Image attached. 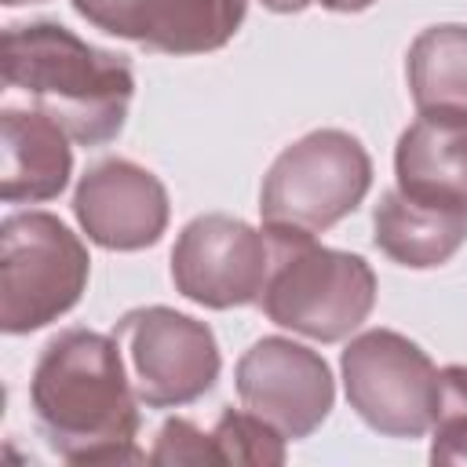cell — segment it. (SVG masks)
<instances>
[{
	"label": "cell",
	"mask_w": 467,
	"mask_h": 467,
	"mask_svg": "<svg viewBox=\"0 0 467 467\" xmlns=\"http://www.w3.org/2000/svg\"><path fill=\"white\" fill-rule=\"evenodd\" d=\"M29 401L51 452L66 463H135L139 394L117 336L58 332L36 358Z\"/></svg>",
	"instance_id": "6da1fadb"
},
{
	"label": "cell",
	"mask_w": 467,
	"mask_h": 467,
	"mask_svg": "<svg viewBox=\"0 0 467 467\" xmlns=\"http://www.w3.org/2000/svg\"><path fill=\"white\" fill-rule=\"evenodd\" d=\"M0 69L7 88L26 91L80 146L109 142L135 95L124 55L102 51L58 22L7 26Z\"/></svg>",
	"instance_id": "7a4b0ae2"
},
{
	"label": "cell",
	"mask_w": 467,
	"mask_h": 467,
	"mask_svg": "<svg viewBox=\"0 0 467 467\" xmlns=\"http://www.w3.org/2000/svg\"><path fill=\"white\" fill-rule=\"evenodd\" d=\"M270 270L263 285V314L299 336L336 343L347 339L376 303V274L354 252H336L314 234L266 226Z\"/></svg>",
	"instance_id": "3957f363"
},
{
	"label": "cell",
	"mask_w": 467,
	"mask_h": 467,
	"mask_svg": "<svg viewBox=\"0 0 467 467\" xmlns=\"http://www.w3.org/2000/svg\"><path fill=\"white\" fill-rule=\"evenodd\" d=\"M372 186L365 146L339 128H321L277 153L263 179V226L321 234L347 219Z\"/></svg>",
	"instance_id": "277c9868"
},
{
	"label": "cell",
	"mask_w": 467,
	"mask_h": 467,
	"mask_svg": "<svg viewBox=\"0 0 467 467\" xmlns=\"http://www.w3.org/2000/svg\"><path fill=\"white\" fill-rule=\"evenodd\" d=\"M88 248L47 212H18L0 226V328L36 332L77 306L88 285Z\"/></svg>",
	"instance_id": "5b68a950"
},
{
	"label": "cell",
	"mask_w": 467,
	"mask_h": 467,
	"mask_svg": "<svg viewBox=\"0 0 467 467\" xmlns=\"http://www.w3.org/2000/svg\"><path fill=\"white\" fill-rule=\"evenodd\" d=\"M343 387L350 409L387 438H420L431 431L441 372L401 332L372 328L343 350Z\"/></svg>",
	"instance_id": "8992f818"
},
{
	"label": "cell",
	"mask_w": 467,
	"mask_h": 467,
	"mask_svg": "<svg viewBox=\"0 0 467 467\" xmlns=\"http://www.w3.org/2000/svg\"><path fill=\"white\" fill-rule=\"evenodd\" d=\"M113 336L146 409L190 405L219 379V343L212 328L190 314L171 306H139L117 321Z\"/></svg>",
	"instance_id": "52a82bcc"
},
{
	"label": "cell",
	"mask_w": 467,
	"mask_h": 467,
	"mask_svg": "<svg viewBox=\"0 0 467 467\" xmlns=\"http://www.w3.org/2000/svg\"><path fill=\"white\" fill-rule=\"evenodd\" d=\"M270 270V241L234 215H197L182 226L171 248V281L175 288L208 306L230 310L255 303L263 296Z\"/></svg>",
	"instance_id": "ba28073f"
},
{
	"label": "cell",
	"mask_w": 467,
	"mask_h": 467,
	"mask_svg": "<svg viewBox=\"0 0 467 467\" xmlns=\"http://www.w3.org/2000/svg\"><path fill=\"white\" fill-rule=\"evenodd\" d=\"M234 379L241 405L292 441L314 434L336 398L325 358L285 336H266L252 343L237 361Z\"/></svg>",
	"instance_id": "9c48e42d"
},
{
	"label": "cell",
	"mask_w": 467,
	"mask_h": 467,
	"mask_svg": "<svg viewBox=\"0 0 467 467\" xmlns=\"http://www.w3.org/2000/svg\"><path fill=\"white\" fill-rule=\"evenodd\" d=\"M73 212L99 248L139 252L161 241L168 226V193L150 168L109 157L80 175Z\"/></svg>",
	"instance_id": "30bf717a"
},
{
	"label": "cell",
	"mask_w": 467,
	"mask_h": 467,
	"mask_svg": "<svg viewBox=\"0 0 467 467\" xmlns=\"http://www.w3.org/2000/svg\"><path fill=\"white\" fill-rule=\"evenodd\" d=\"M73 168L69 135L40 109H4L0 113V197L51 201L66 190Z\"/></svg>",
	"instance_id": "8fae6325"
},
{
	"label": "cell",
	"mask_w": 467,
	"mask_h": 467,
	"mask_svg": "<svg viewBox=\"0 0 467 467\" xmlns=\"http://www.w3.org/2000/svg\"><path fill=\"white\" fill-rule=\"evenodd\" d=\"M372 241L401 266L431 270L449 263L467 241V204L420 201L405 190H387L372 215Z\"/></svg>",
	"instance_id": "7c38bea8"
},
{
	"label": "cell",
	"mask_w": 467,
	"mask_h": 467,
	"mask_svg": "<svg viewBox=\"0 0 467 467\" xmlns=\"http://www.w3.org/2000/svg\"><path fill=\"white\" fill-rule=\"evenodd\" d=\"M394 171L409 197L467 204V113H420L398 139Z\"/></svg>",
	"instance_id": "4fadbf2b"
},
{
	"label": "cell",
	"mask_w": 467,
	"mask_h": 467,
	"mask_svg": "<svg viewBox=\"0 0 467 467\" xmlns=\"http://www.w3.org/2000/svg\"><path fill=\"white\" fill-rule=\"evenodd\" d=\"M248 0H139L128 40L164 55H204L230 44Z\"/></svg>",
	"instance_id": "5bb4252c"
},
{
	"label": "cell",
	"mask_w": 467,
	"mask_h": 467,
	"mask_svg": "<svg viewBox=\"0 0 467 467\" xmlns=\"http://www.w3.org/2000/svg\"><path fill=\"white\" fill-rule=\"evenodd\" d=\"M420 113H467V26L423 29L405 58Z\"/></svg>",
	"instance_id": "9a60e30c"
},
{
	"label": "cell",
	"mask_w": 467,
	"mask_h": 467,
	"mask_svg": "<svg viewBox=\"0 0 467 467\" xmlns=\"http://www.w3.org/2000/svg\"><path fill=\"white\" fill-rule=\"evenodd\" d=\"M219 463H255V467H277L285 463V434L270 427L255 412L226 409L212 431Z\"/></svg>",
	"instance_id": "2e32d148"
},
{
	"label": "cell",
	"mask_w": 467,
	"mask_h": 467,
	"mask_svg": "<svg viewBox=\"0 0 467 467\" xmlns=\"http://www.w3.org/2000/svg\"><path fill=\"white\" fill-rule=\"evenodd\" d=\"M431 431V463H467V365L441 368V398Z\"/></svg>",
	"instance_id": "e0dca14e"
},
{
	"label": "cell",
	"mask_w": 467,
	"mask_h": 467,
	"mask_svg": "<svg viewBox=\"0 0 467 467\" xmlns=\"http://www.w3.org/2000/svg\"><path fill=\"white\" fill-rule=\"evenodd\" d=\"M153 463H219V452H215V441L212 434L197 431L190 420H168L161 431H157V445L150 452Z\"/></svg>",
	"instance_id": "ac0fdd59"
},
{
	"label": "cell",
	"mask_w": 467,
	"mask_h": 467,
	"mask_svg": "<svg viewBox=\"0 0 467 467\" xmlns=\"http://www.w3.org/2000/svg\"><path fill=\"white\" fill-rule=\"evenodd\" d=\"M135 4L139 0H73V7H77L80 18H88L91 26L106 29L113 36H124V40H128V29H131Z\"/></svg>",
	"instance_id": "d6986e66"
},
{
	"label": "cell",
	"mask_w": 467,
	"mask_h": 467,
	"mask_svg": "<svg viewBox=\"0 0 467 467\" xmlns=\"http://www.w3.org/2000/svg\"><path fill=\"white\" fill-rule=\"evenodd\" d=\"M314 4H321V7H328V11H365V7L376 4V0H314Z\"/></svg>",
	"instance_id": "ffe728a7"
},
{
	"label": "cell",
	"mask_w": 467,
	"mask_h": 467,
	"mask_svg": "<svg viewBox=\"0 0 467 467\" xmlns=\"http://www.w3.org/2000/svg\"><path fill=\"white\" fill-rule=\"evenodd\" d=\"M306 4H314V0H263V7H270V11H277V15H292V11H303Z\"/></svg>",
	"instance_id": "44dd1931"
},
{
	"label": "cell",
	"mask_w": 467,
	"mask_h": 467,
	"mask_svg": "<svg viewBox=\"0 0 467 467\" xmlns=\"http://www.w3.org/2000/svg\"><path fill=\"white\" fill-rule=\"evenodd\" d=\"M4 7H18V4H40V0H0Z\"/></svg>",
	"instance_id": "7402d4cb"
}]
</instances>
